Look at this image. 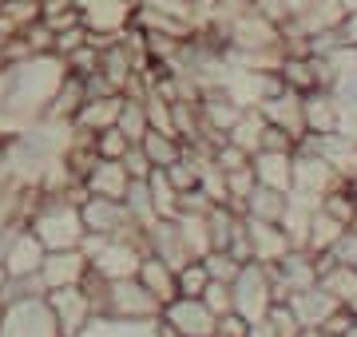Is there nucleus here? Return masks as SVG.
Masks as SVG:
<instances>
[{"mask_svg":"<svg viewBox=\"0 0 357 337\" xmlns=\"http://www.w3.org/2000/svg\"><path fill=\"white\" fill-rule=\"evenodd\" d=\"M354 56H357V48H354Z\"/></svg>","mask_w":357,"mask_h":337,"instance_id":"obj_47","label":"nucleus"},{"mask_svg":"<svg viewBox=\"0 0 357 337\" xmlns=\"http://www.w3.org/2000/svg\"><path fill=\"white\" fill-rule=\"evenodd\" d=\"M128 167L119 163V159H96L84 175V191L88 195H103V198H123L128 195Z\"/></svg>","mask_w":357,"mask_h":337,"instance_id":"obj_18","label":"nucleus"},{"mask_svg":"<svg viewBox=\"0 0 357 337\" xmlns=\"http://www.w3.org/2000/svg\"><path fill=\"white\" fill-rule=\"evenodd\" d=\"M258 111H262V119H266L270 127L290 131L294 139H302V135H306V116H302V91H298V88H282V91H274L270 100H262V104H258Z\"/></svg>","mask_w":357,"mask_h":337,"instance_id":"obj_13","label":"nucleus"},{"mask_svg":"<svg viewBox=\"0 0 357 337\" xmlns=\"http://www.w3.org/2000/svg\"><path fill=\"white\" fill-rule=\"evenodd\" d=\"M147 290H151L159 306H167L171 298H178V285H175V266H167L163 258H155V254H143L139 262V274H135Z\"/></svg>","mask_w":357,"mask_h":337,"instance_id":"obj_21","label":"nucleus"},{"mask_svg":"<svg viewBox=\"0 0 357 337\" xmlns=\"http://www.w3.org/2000/svg\"><path fill=\"white\" fill-rule=\"evenodd\" d=\"M0 337H64L48 306V294L0 301Z\"/></svg>","mask_w":357,"mask_h":337,"instance_id":"obj_4","label":"nucleus"},{"mask_svg":"<svg viewBox=\"0 0 357 337\" xmlns=\"http://www.w3.org/2000/svg\"><path fill=\"white\" fill-rule=\"evenodd\" d=\"M230 294H234V313H243L246 322H262L266 310L278 301L270 266H262V262H243L238 278L230 282Z\"/></svg>","mask_w":357,"mask_h":337,"instance_id":"obj_5","label":"nucleus"},{"mask_svg":"<svg viewBox=\"0 0 357 337\" xmlns=\"http://www.w3.org/2000/svg\"><path fill=\"white\" fill-rule=\"evenodd\" d=\"M84 100H88V88H84V76H72L68 72L64 84L56 88V95H52V104H48V119H76V111L84 107Z\"/></svg>","mask_w":357,"mask_h":337,"instance_id":"obj_24","label":"nucleus"},{"mask_svg":"<svg viewBox=\"0 0 357 337\" xmlns=\"http://www.w3.org/2000/svg\"><path fill=\"white\" fill-rule=\"evenodd\" d=\"M128 147H131V139L119 127L96 131V155H100V159H123V151H128Z\"/></svg>","mask_w":357,"mask_h":337,"instance_id":"obj_33","label":"nucleus"},{"mask_svg":"<svg viewBox=\"0 0 357 337\" xmlns=\"http://www.w3.org/2000/svg\"><path fill=\"white\" fill-rule=\"evenodd\" d=\"M84 198H88L84 182H76L64 195H44V191H40L36 207H32L24 226L44 242V250L84 246V238H88V226H84V214H79V203H84Z\"/></svg>","mask_w":357,"mask_h":337,"instance_id":"obj_1","label":"nucleus"},{"mask_svg":"<svg viewBox=\"0 0 357 337\" xmlns=\"http://www.w3.org/2000/svg\"><path fill=\"white\" fill-rule=\"evenodd\" d=\"M178 337H215L218 334V313L206 306L203 298H171L159 313Z\"/></svg>","mask_w":357,"mask_h":337,"instance_id":"obj_10","label":"nucleus"},{"mask_svg":"<svg viewBox=\"0 0 357 337\" xmlns=\"http://www.w3.org/2000/svg\"><path fill=\"white\" fill-rule=\"evenodd\" d=\"M258 187H274V191H290L294 187V151H255L250 155Z\"/></svg>","mask_w":357,"mask_h":337,"instance_id":"obj_19","label":"nucleus"},{"mask_svg":"<svg viewBox=\"0 0 357 337\" xmlns=\"http://www.w3.org/2000/svg\"><path fill=\"white\" fill-rule=\"evenodd\" d=\"M79 250L88 254L91 274H100L107 282H115V278H135L143 254H147L143 238H103V234H88Z\"/></svg>","mask_w":357,"mask_h":337,"instance_id":"obj_3","label":"nucleus"},{"mask_svg":"<svg viewBox=\"0 0 357 337\" xmlns=\"http://www.w3.org/2000/svg\"><path fill=\"white\" fill-rule=\"evenodd\" d=\"M342 337H357V322H354V325H349V329H345V334H342Z\"/></svg>","mask_w":357,"mask_h":337,"instance_id":"obj_44","label":"nucleus"},{"mask_svg":"<svg viewBox=\"0 0 357 337\" xmlns=\"http://www.w3.org/2000/svg\"><path fill=\"white\" fill-rule=\"evenodd\" d=\"M203 266H206V274H211V282H234L238 270H243V262L234 258L230 250H206Z\"/></svg>","mask_w":357,"mask_h":337,"instance_id":"obj_31","label":"nucleus"},{"mask_svg":"<svg viewBox=\"0 0 357 337\" xmlns=\"http://www.w3.org/2000/svg\"><path fill=\"white\" fill-rule=\"evenodd\" d=\"M119 163L128 167V175H131V179H147V175L155 171V167H151V159L143 155V147H139V143H131L128 151H123V159H119Z\"/></svg>","mask_w":357,"mask_h":337,"instance_id":"obj_38","label":"nucleus"},{"mask_svg":"<svg viewBox=\"0 0 357 337\" xmlns=\"http://www.w3.org/2000/svg\"><path fill=\"white\" fill-rule=\"evenodd\" d=\"M349 310H354V313H357V298H354V301H349Z\"/></svg>","mask_w":357,"mask_h":337,"instance_id":"obj_45","label":"nucleus"},{"mask_svg":"<svg viewBox=\"0 0 357 337\" xmlns=\"http://www.w3.org/2000/svg\"><path fill=\"white\" fill-rule=\"evenodd\" d=\"M286 301H290V310L298 313L302 329H321V322H326V318L342 306V301L333 298L330 290H321L318 282L306 285V290H294V294H286Z\"/></svg>","mask_w":357,"mask_h":337,"instance_id":"obj_17","label":"nucleus"},{"mask_svg":"<svg viewBox=\"0 0 357 337\" xmlns=\"http://www.w3.org/2000/svg\"><path fill=\"white\" fill-rule=\"evenodd\" d=\"M123 207H128L131 219L139 222V230H147V226L159 219V210H155V198H151V187H147V179H131V182H128Z\"/></svg>","mask_w":357,"mask_h":337,"instance_id":"obj_27","label":"nucleus"},{"mask_svg":"<svg viewBox=\"0 0 357 337\" xmlns=\"http://www.w3.org/2000/svg\"><path fill=\"white\" fill-rule=\"evenodd\" d=\"M119 107H123V95L115 91V95H88L84 100V107L76 111V123L79 131H107V127H115V119H119Z\"/></svg>","mask_w":357,"mask_h":337,"instance_id":"obj_20","label":"nucleus"},{"mask_svg":"<svg viewBox=\"0 0 357 337\" xmlns=\"http://www.w3.org/2000/svg\"><path fill=\"white\" fill-rule=\"evenodd\" d=\"M4 84H8V72L0 68V100H4Z\"/></svg>","mask_w":357,"mask_h":337,"instance_id":"obj_42","label":"nucleus"},{"mask_svg":"<svg viewBox=\"0 0 357 337\" xmlns=\"http://www.w3.org/2000/svg\"><path fill=\"white\" fill-rule=\"evenodd\" d=\"M330 262H342V266H357V226H345L342 230V238L333 242L330 250Z\"/></svg>","mask_w":357,"mask_h":337,"instance_id":"obj_36","label":"nucleus"},{"mask_svg":"<svg viewBox=\"0 0 357 337\" xmlns=\"http://www.w3.org/2000/svg\"><path fill=\"white\" fill-rule=\"evenodd\" d=\"M286 207H290V191H274V187H258L255 182V191L243 203V214L246 219H262V222H282Z\"/></svg>","mask_w":357,"mask_h":337,"instance_id":"obj_22","label":"nucleus"},{"mask_svg":"<svg viewBox=\"0 0 357 337\" xmlns=\"http://www.w3.org/2000/svg\"><path fill=\"white\" fill-rule=\"evenodd\" d=\"M333 32H337V40H342L345 48H357V8H354V13H345L342 24L333 28Z\"/></svg>","mask_w":357,"mask_h":337,"instance_id":"obj_40","label":"nucleus"},{"mask_svg":"<svg viewBox=\"0 0 357 337\" xmlns=\"http://www.w3.org/2000/svg\"><path fill=\"white\" fill-rule=\"evenodd\" d=\"M342 182L345 179L321 155H314V151H306V147L294 151V187H290V195L306 198V203H321V195H330L333 187H342Z\"/></svg>","mask_w":357,"mask_h":337,"instance_id":"obj_7","label":"nucleus"},{"mask_svg":"<svg viewBox=\"0 0 357 337\" xmlns=\"http://www.w3.org/2000/svg\"><path fill=\"white\" fill-rule=\"evenodd\" d=\"M139 147H143V155L151 159V167H171L187 151V143L178 139V135H167V131H155V127L139 139Z\"/></svg>","mask_w":357,"mask_h":337,"instance_id":"obj_25","label":"nucleus"},{"mask_svg":"<svg viewBox=\"0 0 357 337\" xmlns=\"http://www.w3.org/2000/svg\"><path fill=\"white\" fill-rule=\"evenodd\" d=\"M88 270H91V262H88V254H84L79 246H72V250H48L44 262H40V278H44L48 290H60V285H84Z\"/></svg>","mask_w":357,"mask_h":337,"instance_id":"obj_11","label":"nucleus"},{"mask_svg":"<svg viewBox=\"0 0 357 337\" xmlns=\"http://www.w3.org/2000/svg\"><path fill=\"white\" fill-rule=\"evenodd\" d=\"M147 187H151V198H155V210H159V219H175L178 214V191L171 187L163 167H155L147 175Z\"/></svg>","mask_w":357,"mask_h":337,"instance_id":"obj_29","label":"nucleus"},{"mask_svg":"<svg viewBox=\"0 0 357 337\" xmlns=\"http://www.w3.org/2000/svg\"><path fill=\"white\" fill-rule=\"evenodd\" d=\"M84 44H88V28L72 24V28H60V32H56V40H52V52H56V56H72L76 48H84Z\"/></svg>","mask_w":357,"mask_h":337,"instance_id":"obj_35","label":"nucleus"},{"mask_svg":"<svg viewBox=\"0 0 357 337\" xmlns=\"http://www.w3.org/2000/svg\"><path fill=\"white\" fill-rule=\"evenodd\" d=\"M115 127L123 131L131 143H139L151 123H147V107H143V95H123V107H119V119H115Z\"/></svg>","mask_w":357,"mask_h":337,"instance_id":"obj_28","label":"nucleus"},{"mask_svg":"<svg viewBox=\"0 0 357 337\" xmlns=\"http://www.w3.org/2000/svg\"><path fill=\"white\" fill-rule=\"evenodd\" d=\"M342 222L333 219V214H326L321 207H314V214H310L306 222V234H302V250H310V254H326V250L342 238Z\"/></svg>","mask_w":357,"mask_h":337,"instance_id":"obj_23","label":"nucleus"},{"mask_svg":"<svg viewBox=\"0 0 357 337\" xmlns=\"http://www.w3.org/2000/svg\"><path fill=\"white\" fill-rule=\"evenodd\" d=\"M0 4H4V0H0Z\"/></svg>","mask_w":357,"mask_h":337,"instance_id":"obj_48","label":"nucleus"},{"mask_svg":"<svg viewBox=\"0 0 357 337\" xmlns=\"http://www.w3.org/2000/svg\"><path fill=\"white\" fill-rule=\"evenodd\" d=\"M79 4V24L91 36H119L123 28L135 24L139 0H76Z\"/></svg>","mask_w":357,"mask_h":337,"instance_id":"obj_9","label":"nucleus"},{"mask_svg":"<svg viewBox=\"0 0 357 337\" xmlns=\"http://www.w3.org/2000/svg\"><path fill=\"white\" fill-rule=\"evenodd\" d=\"M262 131H266V119H262V111H258V107H246L243 119H238V123L227 131V139L234 143V147H243L246 155H255L258 147H262Z\"/></svg>","mask_w":357,"mask_h":337,"instance_id":"obj_26","label":"nucleus"},{"mask_svg":"<svg viewBox=\"0 0 357 337\" xmlns=\"http://www.w3.org/2000/svg\"><path fill=\"white\" fill-rule=\"evenodd\" d=\"M84 226L88 234H103V238H143L139 222L128 214L123 198H103V195H88L79 203Z\"/></svg>","mask_w":357,"mask_h":337,"instance_id":"obj_6","label":"nucleus"},{"mask_svg":"<svg viewBox=\"0 0 357 337\" xmlns=\"http://www.w3.org/2000/svg\"><path fill=\"white\" fill-rule=\"evenodd\" d=\"M215 337H218V334H215Z\"/></svg>","mask_w":357,"mask_h":337,"instance_id":"obj_49","label":"nucleus"},{"mask_svg":"<svg viewBox=\"0 0 357 337\" xmlns=\"http://www.w3.org/2000/svg\"><path fill=\"white\" fill-rule=\"evenodd\" d=\"M246 238H250V254H255V262H262V266H274V262L294 246L282 222H262V219H246Z\"/></svg>","mask_w":357,"mask_h":337,"instance_id":"obj_16","label":"nucleus"},{"mask_svg":"<svg viewBox=\"0 0 357 337\" xmlns=\"http://www.w3.org/2000/svg\"><path fill=\"white\" fill-rule=\"evenodd\" d=\"M302 116H306V135H330L342 131V100L330 88H310L302 91Z\"/></svg>","mask_w":357,"mask_h":337,"instance_id":"obj_12","label":"nucleus"},{"mask_svg":"<svg viewBox=\"0 0 357 337\" xmlns=\"http://www.w3.org/2000/svg\"><path fill=\"white\" fill-rule=\"evenodd\" d=\"M203 301L218 313V318H222V313H230V310H234V294H230V282H206Z\"/></svg>","mask_w":357,"mask_h":337,"instance_id":"obj_37","label":"nucleus"},{"mask_svg":"<svg viewBox=\"0 0 357 337\" xmlns=\"http://www.w3.org/2000/svg\"><path fill=\"white\" fill-rule=\"evenodd\" d=\"M84 290H88L91 301H96V318H107V322L135 325V322H155V318L163 313L159 298H155L139 278H115V282H107V278L88 270Z\"/></svg>","mask_w":357,"mask_h":337,"instance_id":"obj_2","label":"nucleus"},{"mask_svg":"<svg viewBox=\"0 0 357 337\" xmlns=\"http://www.w3.org/2000/svg\"><path fill=\"white\" fill-rule=\"evenodd\" d=\"M68 60V72H72V76H91V72H100V48H96V44H84V48H76V52L72 56H64Z\"/></svg>","mask_w":357,"mask_h":337,"instance_id":"obj_34","label":"nucleus"},{"mask_svg":"<svg viewBox=\"0 0 357 337\" xmlns=\"http://www.w3.org/2000/svg\"><path fill=\"white\" fill-rule=\"evenodd\" d=\"M250 334V322H246L243 313H222V318H218V337H246Z\"/></svg>","mask_w":357,"mask_h":337,"instance_id":"obj_39","label":"nucleus"},{"mask_svg":"<svg viewBox=\"0 0 357 337\" xmlns=\"http://www.w3.org/2000/svg\"><path fill=\"white\" fill-rule=\"evenodd\" d=\"M243 4H250V8H255V4H258V0H243Z\"/></svg>","mask_w":357,"mask_h":337,"instance_id":"obj_46","label":"nucleus"},{"mask_svg":"<svg viewBox=\"0 0 357 337\" xmlns=\"http://www.w3.org/2000/svg\"><path fill=\"white\" fill-rule=\"evenodd\" d=\"M44 242L28 226H16L13 238H8V250H4V274L8 278H24V274H40V262H44Z\"/></svg>","mask_w":357,"mask_h":337,"instance_id":"obj_14","label":"nucleus"},{"mask_svg":"<svg viewBox=\"0 0 357 337\" xmlns=\"http://www.w3.org/2000/svg\"><path fill=\"white\" fill-rule=\"evenodd\" d=\"M48 306L60 322V334L64 337H79L96 322V301L84 285H60V290H48Z\"/></svg>","mask_w":357,"mask_h":337,"instance_id":"obj_8","label":"nucleus"},{"mask_svg":"<svg viewBox=\"0 0 357 337\" xmlns=\"http://www.w3.org/2000/svg\"><path fill=\"white\" fill-rule=\"evenodd\" d=\"M206 282H211V274H206L203 258L183 262V266L175 270V285H178V294H183V298H203Z\"/></svg>","mask_w":357,"mask_h":337,"instance_id":"obj_30","label":"nucleus"},{"mask_svg":"<svg viewBox=\"0 0 357 337\" xmlns=\"http://www.w3.org/2000/svg\"><path fill=\"white\" fill-rule=\"evenodd\" d=\"M246 337H278V334H274L266 322H250V334H246Z\"/></svg>","mask_w":357,"mask_h":337,"instance_id":"obj_41","label":"nucleus"},{"mask_svg":"<svg viewBox=\"0 0 357 337\" xmlns=\"http://www.w3.org/2000/svg\"><path fill=\"white\" fill-rule=\"evenodd\" d=\"M298 337H326V334H321V329H302Z\"/></svg>","mask_w":357,"mask_h":337,"instance_id":"obj_43","label":"nucleus"},{"mask_svg":"<svg viewBox=\"0 0 357 337\" xmlns=\"http://www.w3.org/2000/svg\"><path fill=\"white\" fill-rule=\"evenodd\" d=\"M143 246H147V254L163 258L167 266H175V270L183 266V262H191V250H187V242H183L175 219H155L151 226L143 230Z\"/></svg>","mask_w":357,"mask_h":337,"instance_id":"obj_15","label":"nucleus"},{"mask_svg":"<svg viewBox=\"0 0 357 337\" xmlns=\"http://www.w3.org/2000/svg\"><path fill=\"white\" fill-rule=\"evenodd\" d=\"M262 322H266L278 337H298V334H302V322H298V313L290 310V301H286V298L274 301V306L266 310V318H262Z\"/></svg>","mask_w":357,"mask_h":337,"instance_id":"obj_32","label":"nucleus"}]
</instances>
